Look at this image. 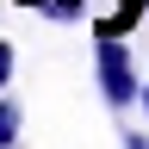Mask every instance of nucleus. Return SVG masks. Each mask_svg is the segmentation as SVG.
Returning a JSON list of instances; mask_svg holds the SVG:
<instances>
[{
  "mask_svg": "<svg viewBox=\"0 0 149 149\" xmlns=\"http://www.w3.org/2000/svg\"><path fill=\"white\" fill-rule=\"evenodd\" d=\"M13 68H19V50L6 44V37H0V87H6V81H13Z\"/></svg>",
  "mask_w": 149,
  "mask_h": 149,
  "instance_id": "5",
  "label": "nucleus"
},
{
  "mask_svg": "<svg viewBox=\"0 0 149 149\" xmlns=\"http://www.w3.org/2000/svg\"><path fill=\"white\" fill-rule=\"evenodd\" d=\"M143 112H149V81H143Z\"/></svg>",
  "mask_w": 149,
  "mask_h": 149,
  "instance_id": "8",
  "label": "nucleus"
},
{
  "mask_svg": "<svg viewBox=\"0 0 149 149\" xmlns=\"http://www.w3.org/2000/svg\"><path fill=\"white\" fill-rule=\"evenodd\" d=\"M124 149H149V137H143V130H130V137H124Z\"/></svg>",
  "mask_w": 149,
  "mask_h": 149,
  "instance_id": "6",
  "label": "nucleus"
},
{
  "mask_svg": "<svg viewBox=\"0 0 149 149\" xmlns=\"http://www.w3.org/2000/svg\"><path fill=\"white\" fill-rule=\"evenodd\" d=\"M19 124H25V112L13 100H0V149H19Z\"/></svg>",
  "mask_w": 149,
  "mask_h": 149,
  "instance_id": "3",
  "label": "nucleus"
},
{
  "mask_svg": "<svg viewBox=\"0 0 149 149\" xmlns=\"http://www.w3.org/2000/svg\"><path fill=\"white\" fill-rule=\"evenodd\" d=\"M143 13H149V0H118V13H112V19H100V31H118V37H124Z\"/></svg>",
  "mask_w": 149,
  "mask_h": 149,
  "instance_id": "2",
  "label": "nucleus"
},
{
  "mask_svg": "<svg viewBox=\"0 0 149 149\" xmlns=\"http://www.w3.org/2000/svg\"><path fill=\"white\" fill-rule=\"evenodd\" d=\"M93 62H100V93H106L112 112H130V100H143V81H137V68H130V50H124L118 31H100Z\"/></svg>",
  "mask_w": 149,
  "mask_h": 149,
  "instance_id": "1",
  "label": "nucleus"
},
{
  "mask_svg": "<svg viewBox=\"0 0 149 149\" xmlns=\"http://www.w3.org/2000/svg\"><path fill=\"white\" fill-rule=\"evenodd\" d=\"M13 6H44V0H13Z\"/></svg>",
  "mask_w": 149,
  "mask_h": 149,
  "instance_id": "7",
  "label": "nucleus"
},
{
  "mask_svg": "<svg viewBox=\"0 0 149 149\" xmlns=\"http://www.w3.org/2000/svg\"><path fill=\"white\" fill-rule=\"evenodd\" d=\"M37 13H50V19H81V13H87V0H44Z\"/></svg>",
  "mask_w": 149,
  "mask_h": 149,
  "instance_id": "4",
  "label": "nucleus"
}]
</instances>
